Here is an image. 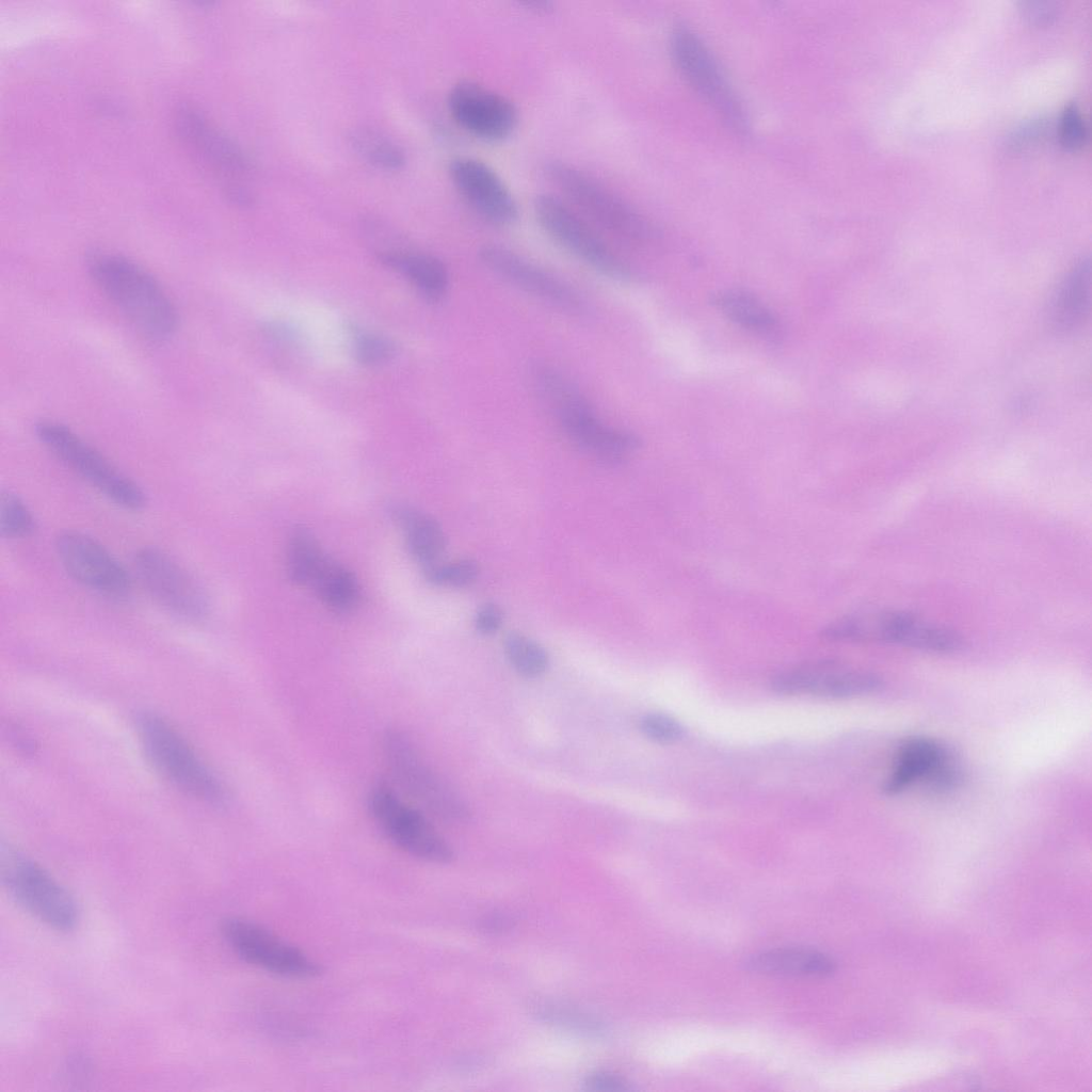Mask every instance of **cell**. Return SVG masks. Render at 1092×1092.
I'll return each instance as SVG.
<instances>
[{
	"instance_id": "cell-17",
	"label": "cell",
	"mask_w": 1092,
	"mask_h": 1092,
	"mask_svg": "<svg viewBox=\"0 0 1092 1092\" xmlns=\"http://www.w3.org/2000/svg\"><path fill=\"white\" fill-rule=\"evenodd\" d=\"M447 103L461 128L485 141L505 139L518 123V110L513 101L476 81L456 82L448 93Z\"/></svg>"
},
{
	"instance_id": "cell-8",
	"label": "cell",
	"mask_w": 1092,
	"mask_h": 1092,
	"mask_svg": "<svg viewBox=\"0 0 1092 1092\" xmlns=\"http://www.w3.org/2000/svg\"><path fill=\"white\" fill-rule=\"evenodd\" d=\"M832 640L897 644L933 653H951L962 646L954 631L913 613L879 609L854 613L832 623L825 630Z\"/></svg>"
},
{
	"instance_id": "cell-11",
	"label": "cell",
	"mask_w": 1092,
	"mask_h": 1092,
	"mask_svg": "<svg viewBox=\"0 0 1092 1092\" xmlns=\"http://www.w3.org/2000/svg\"><path fill=\"white\" fill-rule=\"evenodd\" d=\"M368 808L384 835L405 853L438 864L454 858L451 846L428 818L405 803L391 785L376 783L369 791Z\"/></svg>"
},
{
	"instance_id": "cell-35",
	"label": "cell",
	"mask_w": 1092,
	"mask_h": 1092,
	"mask_svg": "<svg viewBox=\"0 0 1092 1092\" xmlns=\"http://www.w3.org/2000/svg\"><path fill=\"white\" fill-rule=\"evenodd\" d=\"M1061 142L1067 148L1080 147L1087 138L1085 122L1075 105H1069L1060 123Z\"/></svg>"
},
{
	"instance_id": "cell-7",
	"label": "cell",
	"mask_w": 1092,
	"mask_h": 1092,
	"mask_svg": "<svg viewBox=\"0 0 1092 1092\" xmlns=\"http://www.w3.org/2000/svg\"><path fill=\"white\" fill-rule=\"evenodd\" d=\"M382 753L394 781L423 808L450 823L470 821L466 801L429 766L404 732L386 729Z\"/></svg>"
},
{
	"instance_id": "cell-27",
	"label": "cell",
	"mask_w": 1092,
	"mask_h": 1092,
	"mask_svg": "<svg viewBox=\"0 0 1092 1092\" xmlns=\"http://www.w3.org/2000/svg\"><path fill=\"white\" fill-rule=\"evenodd\" d=\"M324 559L316 537L308 529H293L287 547V574L294 584L311 585Z\"/></svg>"
},
{
	"instance_id": "cell-37",
	"label": "cell",
	"mask_w": 1092,
	"mask_h": 1092,
	"mask_svg": "<svg viewBox=\"0 0 1092 1092\" xmlns=\"http://www.w3.org/2000/svg\"><path fill=\"white\" fill-rule=\"evenodd\" d=\"M584 1083L588 1089L597 1091H627L630 1089L626 1080L617 1075L605 1072L589 1075Z\"/></svg>"
},
{
	"instance_id": "cell-15",
	"label": "cell",
	"mask_w": 1092,
	"mask_h": 1092,
	"mask_svg": "<svg viewBox=\"0 0 1092 1092\" xmlns=\"http://www.w3.org/2000/svg\"><path fill=\"white\" fill-rule=\"evenodd\" d=\"M55 553L66 573L83 587L113 598L129 594L132 579L122 563L96 539L76 530L58 534Z\"/></svg>"
},
{
	"instance_id": "cell-28",
	"label": "cell",
	"mask_w": 1092,
	"mask_h": 1092,
	"mask_svg": "<svg viewBox=\"0 0 1092 1092\" xmlns=\"http://www.w3.org/2000/svg\"><path fill=\"white\" fill-rule=\"evenodd\" d=\"M351 140L356 152L379 168L395 171L405 163V155L401 147L374 129L359 128L352 133Z\"/></svg>"
},
{
	"instance_id": "cell-23",
	"label": "cell",
	"mask_w": 1092,
	"mask_h": 1092,
	"mask_svg": "<svg viewBox=\"0 0 1092 1092\" xmlns=\"http://www.w3.org/2000/svg\"><path fill=\"white\" fill-rule=\"evenodd\" d=\"M387 267L403 273L429 301L438 302L448 292L450 278L445 263L435 256L403 250H389L379 255Z\"/></svg>"
},
{
	"instance_id": "cell-12",
	"label": "cell",
	"mask_w": 1092,
	"mask_h": 1092,
	"mask_svg": "<svg viewBox=\"0 0 1092 1092\" xmlns=\"http://www.w3.org/2000/svg\"><path fill=\"white\" fill-rule=\"evenodd\" d=\"M134 572L154 600L171 614L199 622L210 603L202 583L176 559L157 547H143L133 558Z\"/></svg>"
},
{
	"instance_id": "cell-4",
	"label": "cell",
	"mask_w": 1092,
	"mask_h": 1092,
	"mask_svg": "<svg viewBox=\"0 0 1092 1092\" xmlns=\"http://www.w3.org/2000/svg\"><path fill=\"white\" fill-rule=\"evenodd\" d=\"M533 209L545 232L588 267L619 283L640 280L639 271L616 253L595 225L564 197L551 192L539 193L534 197Z\"/></svg>"
},
{
	"instance_id": "cell-26",
	"label": "cell",
	"mask_w": 1092,
	"mask_h": 1092,
	"mask_svg": "<svg viewBox=\"0 0 1092 1092\" xmlns=\"http://www.w3.org/2000/svg\"><path fill=\"white\" fill-rule=\"evenodd\" d=\"M311 585L322 603L333 612L347 613L358 604L359 587L354 575L327 557Z\"/></svg>"
},
{
	"instance_id": "cell-22",
	"label": "cell",
	"mask_w": 1092,
	"mask_h": 1092,
	"mask_svg": "<svg viewBox=\"0 0 1092 1092\" xmlns=\"http://www.w3.org/2000/svg\"><path fill=\"white\" fill-rule=\"evenodd\" d=\"M749 970L770 976L825 977L836 969L828 954L808 948H777L754 954Z\"/></svg>"
},
{
	"instance_id": "cell-19",
	"label": "cell",
	"mask_w": 1092,
	"mask_h": 1092,
	"mask_svg": "<svg viewBox=\"0 0 1092 1092\" xmlns=\"http://www.w3.org/2000/svg\"><path fill=\"white\" fill-rule=\"evenodd\" d=\"M959 778V769L948 751L931 739L911 738L898 750L882 789L892 796L919 782L935 790L949 789Z\"/></svg>"
},
{
	"instance_id": "cell-13",
	"label": "cell",
	"mask_w": 1092,
	"mask_h": 1092,
	"mask_svg": "<svg viewBox=\"0 0 1092 1092\" xmlns=\"http://www.w3.org/2000/svg\"><path fill=\"white\" fill-rule=\"evenodd\" d=\"M221 932L242 960L263 970L298 979L322 973L321 965L307 953L254 921L228 917L222 921Z\"/></svg>"
},
{
	"instance_id": "cell-38",
	"label": "cell",
	"mask_w": 1092,
	"mask_h": 1092,
	"mask_svg": "<svg viewBox=\"0 0 1092 1092\" xmlns=\"http://www.w3.org/2000/svg\"><path fill=\"white\" fill-rule=\"evenodd\" d=\"M1025 11L1028 17L1038 21L1048 20L1055 14V7L1048 2H1028Z\"/></svg>"
},
{
	"instance_id": "cell-29",
	"label": "cell",
	"mask_w": 1092,
	"mask_h": 1092,
	"mask_svg": "<svg viewBox=\"0 0 1092 1092\" xmlns=\"http://www.w3.org/2000/svg\"><path fill=\"white\" fill-rule=\"evenodd\" d=\"M504 654L512 668L523 677L537 678L549 667L545 648L520 632H510L503 641Z\"/></svg>"
},
{
	"instance_id": "cell-6",
	"label": "cell",
	"mask_w": 1092,
	"mask_h": 1092,
	"mask_svg": "<svg viewBox=\"0 0 1092 1092\" xmlns=\"http://www.w3.org/2000/svg\"><path fill=\"white\" fill-rule=\"evenodd\" d=\"M34 432L46 449L114 504L130 511L146 505L141 486L67 425L41 420Z\"/></svg>"
},
{
	"instance_id": "cell-24",
	"label": "cell",
	"mask_w": 1092,
	"mask_h": 1092,
	"mask_svg": "<svg viewBox=\"0 0 1092 1092\" xmlns=\"http://www.w3.org/2000/svg\"><path fill=\"white\" fill-rule=\"evenodd\" d=\"M390 514L405 532L410 555L423 567L438 562L446 549V536L439 524L430 515L404 504L391 507Z\"/></svg>"
},
{
	"instance_id": "cell-39",
	"label": "cell",
	"mask_w": 1092,
	"mask_h": 1092,
	"mask_svg": "<svg viewBox=\"0 0 1092 1092\" xmlns=\"http://www.w3.org/2000/svg\"><path fill=\"white\" fill-rule=\"evenodd\" d=\"M525 4L536 11H546L550 6L549 2L540 0L526 1Z\"/></svg>"
},
{
	"instance_id": "cell-25",
	"label": "cell",
	"mask_w": 1092,
	"mask_h": 1092,
	"mask_svg": "<svg viewBox=\"0 0 1092 1092\" xmlns=\"http://www.w3.org/2000/svg\"><path fill=\"white\" fill-rule=\"evenodd\" d=\"M711 302L729 320L755 334L772 337L780 324L774 314L755 295L741 289L712 294Z\"/></svg>"
},
{
	"instance_id": "cell-21",
	"label": "cell",
	"mask_w": 1092,
	"mask_h": 1092,
	"mask_svg": "<svg viewBox=\"0 0 1092 1092\" xmlns=\"http://www.w3.org/2000/svg\"><path fill=\"white\" fill-rule=\"evenodd\" d=\"M1091 269L1089 259L1079 260L1058 286L1049 307V322L1058 333H1067L1081 324L1090 306Z\"/></svg>"
},
{
	"instance_id": "cell-10",
	"label": "cell",
	"mask_w": 1092,
	"mask_h": 1092,
	"mask_svg": "<svg viewBox=\"0 0 1092 1092\" xmlns=\"http://www.w3.org/2000/svg\"><path fill=\"white\" fill-rule=\"evenodd\" d=\"M670 52L678 73L690 87L739 133L749 129L742 101L718 59L689 27L677 25L670 34Z\"/></svg>"
},
{
	"instance_id": "cell-34",
	"label": "cell",
	"mask_w": 1092,
	"mask_h": 1092,
	"mask_svg": "<svg viewBox=\"0 0 1092 1092\" xmlns=\"http://www.w3.org/2000/svg\"><path fill=\"white\" fill-rule=\"evenodd\" d=\"M355 337L354 353L363 365L379 366L395 354L394 343L385 337L373 334H358Z\"/></svg>"
},
{
	"instance_id": "cell-18",
	"label": "cell",
	"mask_w": 1092,
	"mask_h": 1092,
	"mask_svg": "<svg viewBox=\"0 0 1092 1092\" xmlns=\"http://www.w3.org/2000/svg\"><path fill=\"white\" fill-rule=\"evenodd\" d=\"M450 179L470 209L484 221L509 226L519 215L518 204L500 175L484 161L461 156L449 164Z\"/></svg>"
},
{
	"instance_id": "cell-14",
	"label": "cell",
	"mask_w": 1092,
	"mask_h": 1092,
	"mask_svg": "<svg viewBox=\"0 0 1092 1092\" xmlns=\"http://www.w3.org/2000/svg\"><path fill=\"white\" fill-rule=\"evenodd\" d=\"M478 258L504 282L564 312L579 316L587 311L584 299L574 287L508 247L484 244Z\"/></svg>"
},
{
	"instance_id": "cell-32",
	"label": "cell",
	"mask_w": 1092,
	"mask_h": 1092,
	"mask_svg": "<svg viewBox=\"0 0 1092 1092\" xmlns=\"http://www.w3.org/2000/svg\"><path fill=\"white\" fill-rule=\"evenodd\" d=\"M533 1008L535 1014L547 1023L587 1034L604 1031L601 1023L576 1009L548 1001L539 1002Z\"/></svg>"
},
{
	"instance_id": "cell-31",
	"label": "cell",
	"mask_w": 1092,
	"mask_h": 1092,
	"mask_svg": "<svg viewBox=\"0 0 1092 1092\" xmlns=\"http://www.w3.org/2000/svg\"><path fill=\"white\" fill-rule=\"evenodd\" d=\"M479 572V565L472 559L436 562L423 567V575L428 582L445 588L468 587L477 580Z\"/></svg>"
},
{
	"instance_id": "cell-20",
	"label": "cell",
	"mask_w": 1092,
	"mask_h": 1092,
	"mask_svg": "<svg viewBox=\"0 0 1092 1092\" xmlns=\"http://www.w3.org/2000/svg\"><path fill=\"white\" fill-rule=\"evenodd\" d=\"M175 129L199 166L224 179L247 170L242 152L194 108L182 107L176 112Z\"/></svg>"
},
{
	"instance_id": "cell-1",
	"label": "cell",
	"mask_w": 1092,
	"mask_h": 1092,
	"mask_svg": "<svg viewBox=\"0 0 1092 1092\" xmlns=\"http://www.w3.org/2000/svg\"><path fill=\"white\" fill-rule=\"evenodd\" d=\"M537 396L564 434L580 449L605 462L624 461L641 446L631 431L605 423L580 388L561 370L534 363L529 370Z\"/></svg>"
},
{
	"instance_id": "cell-3",
	"label": "cell",
	"mask_w": 1092,
	"mask_h": 1092,
	"mask_svg": "<svg viewBox=\"0 0 1092 1092\" xmlns=\"http://www.w3.org/2000/svg\"><path fill=\"white\" fill-rule=\"evenodd\" d=\"M544 172L561 196L592 224L636 245H647L658 239L655 224L593 174L560 159L548 160Z\"/></svg>"
},
{
	"instance_id": "cell-16",
	"label": "cell",
	"mask_w": 1092,
	"mask_h": 1092,
	"mask_svg": "<svg viewBox=\"0 0 1092 1092\" xmlns=\"http://www.w3.org/2000/svg\"><path fill=\"white\" fill-rule=\"evenodd\" d=\"M882 686L874 674L832 661L805 662L775 675L771 681L774 692L783 695H814L828 698H849L870 694Z\"/></svg>"
},
{
	"instance_id": "cell-30",
	"label": "cell",
	"mask_w": 1092,
	"mask_h": 1092,
	"mask_svg": "<svg viewBox=\"0 0 1092 1092\" xmlns=\"http://www.w3.org/2000/svg\"><path fill=\"white\" fill-rule=\"evenodd\" d=\"M36 528L35 518L23 500L11 491L0 496V531L6 539H22Z\"/></svg>"
},
{
	"instance_id": "cell-2",
	"label": "cell",
	"mask_w": 1092,
	"mask_h": 1092,
	"mask_svg": "<svg viewBox=\"0 0 1092 1092\" xmlns=\"http://www.w3.org/2000/svg\"><path fill=\"white\" fill-rule=\"evenodd\" d=\"M87 270L98 288L145 336L171 337L178 325L177 310L166 291L140 264L122 255L95 252Z\"/></svg>"
},
{
	"instance_id": "cell-9",
	"label": "cell",
	"mask_w": 1092,
	"mask_h": 1092,
	"mask_svg": "<svg viewBox=\"0 0 1092 1092\" xmlns=\"http://www.w3.org/2000/svg\"><path fill=\"white\" fill-rule=\"evenodd\" d=\"M0 877L10 897L38 921L58 931H70L80 911L70 893L23 853L2 848Z\"/></svg>"
},
{
	"instance_id": "cell-5",
	"label": "cell",
	"mask_w": 1092,
	"mask_h": 1092,
	"mask_svg": "<svg viewBox=\"0 0 1092 1092\" xmlns=\"http://www.w3.org/2000/svg\"><path fill=\"white\" fill-rule=\"evenodd\" d=\"M136 726L149 761L166 781L203 801L225 802L226 791L219 777L172 724L156 713L143 712Z\"/></svg>"
},
{
	"instance_id": "cell-33",
	"label": "cell",
	"mask_w": 1092,
	"mask_h": 1092,
	"mask_svg": "<svg viewBox=\"0 0 1092 1092\" xmlns=\"http://www.w3.org/2000/svg\"><path fill=\"white\" fill-rule=\"evenodd\" d=\"M639 728L648 740L660 744H672L684 736V728L677 720L662 712L644 714Z\"/></svg>"
},
{
	"instance_id": "cell-36",
	"label": "cell",
	"mask_w": 1092,
	"mask_h": 1092,
	"mask_svg": "<svg viewBox=\"0 0 1092 1092\" xmlns=\"http://www.w3.org/2000/svg\"><path fill=\"white\" fill-rule=\"evenodd\" d=\"M503 623L502 609L494 604L481 606L475 616V627L481 635L489 636L497 632Z\"/></svg>"
}]
</instances>
